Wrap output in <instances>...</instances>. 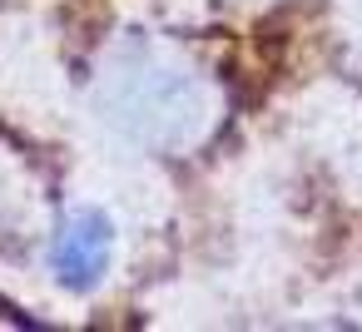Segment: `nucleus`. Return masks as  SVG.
Masks as SVG:
<instances>
[{"instance_id":"obj_2","label":"nucleus","mask_w":362,"mask_h":332,"mask_svg":"<svg viewBox=\"0 0 362 332\" xmlns=\"http://www.w3.org/2000/svg\"><path fill=\"white\" fill-rule=\"evenodd\" d=\"M110 253H115V228H110V218H105L100 208H80V213L60 228V238H55V248H50V263H55V273H60L65 287H90V283L105 273Z\"/></svg>"},{"instance_id":"obj_3","label":"nucleus","mask_w":362,"mask_h":332,"mask_svg":"<svg viewBox=\"0 0 362 332\" xmlns=\"http://www.w3.org/2000/svg\"><path fill=\"white\" fill-rule=\"evenodd\" d=\"M337 25H342L352 55L362 60V0H337Z\"/></svg>"},{"instance_id":"obj_1","label":"nucleus","mask_w":362,"mask_h":332,"mask_svg":"<svg viewBox=\"0 0 362 332\" xmlns=\"http://www.w3.org/2000/svg\"><path fill=\"white\" fill-rule=\"evenodd\" d=\"M95 109L154 154H194L223 119L218 85L149 35H124L105 50L95 70Z\"/></svg>"}]
</instances>
